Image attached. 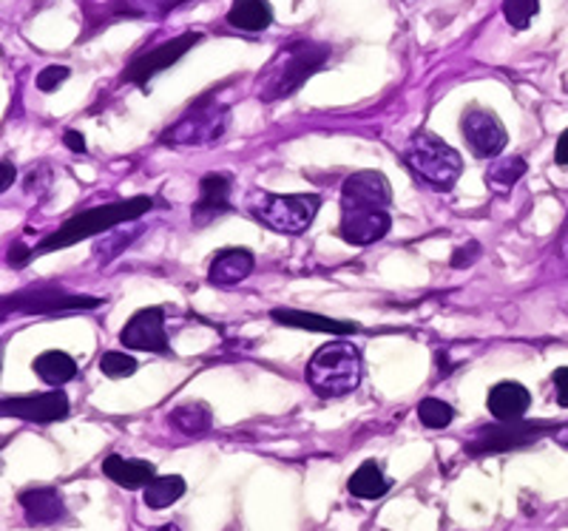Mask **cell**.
I'll return each instance as SVG.
<instances>
[{
  "label": "cell",
  "mask_w": 568,
  "mask_h": 531,
  "mask_svg": "<svg viewBox=\"0 0 568 531\" xmlns=\"http://www.w3.org/2000/svg\"><path fill=\"white\" fill-rule=\"evenodd\" d=\"M327 63H330V46L307 40V37H295V40L281 46L279 52L270 58V63L258 72L256 97L262 103L288 100Z\"/></svg>",
  "instance_id": "cell-1"
},
{
  "label": "cell",
  "mask_w": 568,
  "mask_h": 531,
  "mask_svg": "<svg viewBox=\"0 0 568 531\" xmlns=\"http://www.w3.org/2000/svg\"><path fill=\"white\" fill-rule=\"evenodd\" d=\"M151 207H154L151 197H131V200H117L109 202V205H97L89 207V211H80V214H74L72 219L63 222L54 233H49L43 242H37L35 248H31V258L43 256V253L63 251V248H72V244L83 242V239L103 237V233L119 228V225L142 219V214H148Z\"/></svg>",
  "instance_id": "cell-2"
},
{
  "label": "cell",
  "mask_w": 568,
  "mask_h": 531,
  "mask_svg": "<svg viewBox=\"0 0 568 531\" xmlns=\"http://www.w3.org/2000/svg\"><path fill=\"white\" fill-rule=\"evenodd\" d=\"M362 353L350 341H330L325 347H318L304 369L307 384L321 399H341L355 392L362 384Z\"/></svg>",
  "instance_id": "cell-3"
},
{
  "label": "cell",
  "mask_w": 568,
  "mask_h": 531,
  "mask_svg": "<svg viewBox=\"0 0 568 531\" xmlns=\"http://www.w3.org/2000/svg\"><path fill=\"white\" fill-rule=\"evenodd\" d=\"M404 163L415 177L438 188V191H450L452 185L458 182L460 170H464V160H460L458 151L432 131H418L409 137L404 148Z\"/></svg>",
  "instance_id": "cell-4"
},
{
  "label": "cell",
  "mask_w": 568,
  "mask_h": 531,
  "mask_svg": "<svg viewBox=\"0 0 568 531\" xmlns=\"http://www.w3.org/2000/svg\"><path fill=\"white\" fill-rule=\"evenodd\" d=\"M228 126H230V105L222 103L219 97H216V91H211V94L200 97L197 103L188 105V111H185L182 117H179L177 123L160 137V142L174 148L214 146L216 140L225 137Z\"/></svg>",
  "instance_id": "cell-5"
},
{
  "label": "cell",
  "mask_w": 568,
  "mask_h": 531,
  "mask_svg": "<svg viewBox=\"0 0 568 531\" xmlns=\"http://www.w3.org/2000/svg\"><path fill=\"white\" fill-rule=\"evenodd\" d=\"M321 200L316 193H256L248 202V214L256 222L267 225L270 230L288 233V237H299L304 230H311L316 222Z\"/></svg>",
  "instance_id": "cell-6"
},
{
  "label": "cell",
  "mask_w": 568,
  "mask_h": 531,
  "mask_svg": "<svg viewBox=\"0 0 568 531\" xmlns=\"http://www.w3.org/2000/svg\"><path fill=\"white\" fill-rule=\"evenodd\" d=\"M103 299L97 295L66 293L63 288L40 285V288H23L12 295H0V318L7 316H68L100 307Z\"/></svg>",
  "instance_id": "cell-7"
},
{
  "label": "cell",
  "mask_w": 568,
  "mask_h": 531,
  "mask_svg": "<svg viewBox=\"0 0 568 531\" xmlns=\"http://www.w3.org/2000/svg\"><path fill=\"white\" fill-rule=\"evenodd\" d=\"M560 423L554 421H497L489 427L475 429L472 438L464 443L466 455L472 458H487V455H501V452L526 450L538 443L540 438L554 435Z\"/></svg>",
  "instance_id": "cell-8"
},
{
  "label": "cell",
  "mask_w": 568,
  "mask_h": 531,
  "mask_svg": "<svg viewBox=\"0 0 568 531\" xmlns=\"http://www.w3.org/2000/svg\"><path fill=\"white\" fill-rule=\"evenodd\" d=\"M200 40H202L200 31H185V35H179V37H171V40H165V43H160V46H154V49H148V52L137 54V58L128 63V68L123 72L119 80L131 83V86H140V89L146 91L148 83L154 80L156 74L165 72V68H171L174 63H179V60L191 52L193 46L200 43Z\"/></svg>",
  "instance_id": "cell-9"
},
{
  "label": "cell",
  "mask_w": 568,
  "mask_h": 531,
  "mask_svg": "<svg viewBox=\"0 0 568 531\" xmlns=\"http://www.w3.org/2000/svg\"><path fill=\"white\" fill-rule=\"evenodd\" d=\"M68 415V399L63 390L31 392V395H7L0 399V418H21L29 423H54Z\"/></svg>",
  "instance_id": "cell-10"
},
{
  "label": "cell",
  "mask_w": 568,
  "mask_h": 531,
  "mask_svg": "<svg viewBox=\"0 0 568 531\" xmlns=\"http://www.w3.org/2000/svg\"><path fill=\"white\" fill-rule=\"evenodd\" d=\"M460 134H464L466 146L472 148V154L480 156V160H492L509 142V134H506L495 111L480 109V105H472V109L464 111Z\"/></svg>",
  "instance_id": "cell-11"
},
{
  "label": "cell",
  "mask_w": 568,
  "mask_h": 531,
  "mask_svg": "<svg viewBox=\"0 0 568 531\" xmlns=\"http://www.w3.org/2000/svg\"><path fill=\"white\" fill-rule=\"evenodd\" d=\"M392 188L381 170H358L341 185V211H387Z\"/></svg>",
  "instance_id": "cell-12"
},
{
  "label": "cell",
  "mask_w": 568,
  "mask_h": 531,
  "mask_svg": "<svg viewBox=\"0 0 568 531\" xmlns=\"http://www.w3.org/2000/svg\"><path fill=\"white\" fill-rule=\"evenodd\" d=\"M119 341L126 350H142V353L168 355V332H165V311L163 307H146L134 313L126 321Z\"/></svg>",
  "instance_id": "cell-13"
},
{
  "label": "cell",
  "mask_w": 568,
  "mask_h": 531,
  "mask_svg": "<svg viewBox=\"0 0 568 531\" xmlns=\"http://www.w3.org/2000/svg\"><path fill=\"white\" fill-rule=\"evenodd\" d=\"M230 191H233V177L219 170V174H205L200 179V197L191 207V222L197 228H205L222 214H228L230 207Z\"/></svg>",
  "instance_id": "cell-14"
},
{
  "label": "cell",
  "mask_w": 568,
  "mask_h": 531,
  "mask_svg": "<svg viewBox=\"0 0 568 531\" xmlns=\"http://www.w3.org/2000/svg\"><path fill=\"white\" fill-rule=\"evenodd\" d=\"M390 214H387V211H378V207L376 211H341V239L350 244H358V248L381 242V239L390 233Z\"/></svg>",
  "instance_id": "cell-15"
},
{
  "label": "cell",
  "mask_w": 568,
  "mask_h": 531,
  "mask_svg": "<svg viewBox=\"0 0 568 531\" xmlns=\"http://www.w3.org/2000/svg\"><path fill=\"white\" fill-rule=\"evenodd\" d=\"M17 503H21L23 517L29 526H52L66 517V501L52 486L23 489L17 495Z\"/></svg>",
  "instance_id": "cell-16"
},
{
  "label": "cell",
  "mask_w": 568,
  "mask_h": 531,
  "mask_svg": "<svg viewBox=\"0 0 568 531\" xmlns=\"http://www.w3.org/2000/svg\"><path fill=\"white\" fill-rule=\"evenodd\" d=\"M253 267H256V258H253L251 251L225 248V251H219L211 258L207 281L216 285V288H233V285H239V281H244L253 274Z\"/></svg>",
  "instance_id": "cell-17"
},
{
  "label": "cell",
  "mask_w": 568,
  "mask_h": 531,
  "mask_svg": "<svg viewBox=\"0 0 568 531\" xmlns=\"http://www.w3.org/2000/svg\"><path fill=\"white\" fill-rule=\"evenodd\" d=\"M529 404H532V395L517 381H501L487 395V406L495 421H523Z\"/></svg>",
  "instance_id": "cell-18"
},
{
  "label": "cell",
  "mask_w": 568,
  "mask_h": 531,
  "mask_svg": "<svg viewBox=\"0 0 568 531\" xmlns=\"http://www.w3.org/2000/svg\"><path fill=\"white\" fill-rule=\"evenodd\" d=\"M270 318H274L276 325L299 327V330L307 332H336V336L358 332V325H353V321H339V318H327L307 311H290V307H276V311H270Z\"/></svg>",
  "instance_id": "cell-19"
},
{
  "label": "cell",
  "mask_w": 568,
  "mask_h": 531,
  "mask_svg": "<svg viewBox=\"0 0 568 531\" xmlns=\"http://www.w3.org/2000/svg\"><path fill=\"white\" fill-rule=\"evenodd\" d=\"M103 475L123 489H146L156 478V466L148 460L109 455L103 460Z\"/></svg>",
  "instance_id": "cell-20"
},
{
  "label": "cell",
  "mask_w": 568,
  "mask_h": 531,
  "mask_svg": "<svg viewBox=\"0 0 568 531\" xmlns=\"http://www.w3.org/2000/svg\"><path fill=\"white\" fill-rule=\"evenodd\" d=\"M31 367H35L37 378L46 381L52 390H60V387L74 381V376H77V362L63 350H46V353L37 355Z\"/></svg>",
  "instance_id": "cell-21"
},
{
  "label": "cell",
  "mask_w": 568,
  "mask_h": 531,
  "mask_svg": "<svg viewBox=\"0 0 568 531\" xmlns=\"http://www.w3.org/2000/svg\"><path fill=\"white\" fill-rule=\"evenodd\" d=\"M228 23L239 31H265L274 23V9L267 0H233Z\"/></svg>",
  "instance_id": "cell-22"
},
{
  "label": "cell",
  "mask_w": 568,
  "mask_h": 531,
  "mask_svg": "<svg viewBox=\"0 0 568 531\" xmlns=\"http://www.w3.org/2000/svg\"><path fill=\"white\" fill-rule=\"evenodd\" d=\"M171 427L182 432L188 438H200L205 432H211L214 427V413H211V406L205 401H191V404L177 406L174 413L168 415Z\"/></svg>",
  "instance_id": "cell-23"
},
{
  "label": "cell",
  "mask_w": 568,
  "mask_h": 531,
  "mask_svg": "<svg viewBox=\"0 0 568 531\" xmlns=\"http://www.w3.org/2000/svg\"><path fill=\"white\" fill-rule=\"evenodd\" d=\"M350 495L358 497V501H378L390 492V480L384 478L381 466L376 460H367L353 472V478L348 480Z\"/></svg>",
  "instance_id": "cell-24"
},
{
  "label": "cell",
  "mask_w": 568,
  "mask_h": 531,
  "mask_svg": "<svg viewBox=\"0 0 568 531\" xmlns=\"http://www.w3.org/2000/svg\"><path fill=\"white\" fill-rule=\"evenodd\" d=\"M185 480L179 475H163V478H154L142 489V501H146L148 509H168L179 497L185 495Z\"/></svg>",
  "instance_id": "cell-25"
},
{
  "label": "cell",
  "mask_w": 568,
  "mask_h": 531,
  "mask_svg": "<svg viewBox=\"0 0 568 531\" xmlns=\"http://www.w3.org/2000/svg\"><path fill=\"white\" fill-rule=\"evenodd\" d=\"M523 174H526L523 160H520V156H509V160H501V163L489 168L487 185L492 188V191L506 193V191H512L517 182H520Z\"/></svg>",
  "instance_id": "cell-26"
},
{
  "label": "cell",
  "mask_w": 568,
  "mask_h": 531,
  "mask_svg": "<svg viewBox=\"0 0 568 531\" xmlns=\"http://www.w3.org/2000/svg\"><path fill=\"white\" fill-rule=\"evenodd\" d=\"M418 418L427 429H446L455 421V409L441 399H424L418 404Z\"/></svg>",
  "instance_id": "cell-27"
},
{
  "label": "cell",
  "mask_w": 568,
  "mask_h": 531,
  "mask_svg": "<svg viewBox=\"0 0 568 531\" xmlns=\"http://www.w3.org/2000/svg\"><path fill=\"white\" fill-rule=\"evenodd\" d=\"M538 12L540 0H503V17L517 31L529 29V23L538 17Z\"/></svg>",
  "instance_id": "cell-28"
},
{
  "label": "cell",
  "mask_w": 568,
  "mask_h": 531,
  "mask_svg": "<svg viewBox=\"0 0 568 531\" xmlns=\"http://www.w3.org/2000/svg\"><path fill=\"white\" fill-rule=\"evenodd\" d=\"M100 369H103L105 378H114V381H119V378H128L137 372V358L134 355H126V353H103V358H100Z\"/></svg>",
  "instance_id": "cell-29"
},
{
  "label": "cell",
  "mask_w": 568,
  "mask_h": 531,
  "mask_svg": "<svg viewBox=\"0 0 568 531\" xmlns=\"http://www.w3.org/2000/svg\"><path fill=\"white\" fill-rule=\"evenodd\" d=\"M68 74L72 72H68L66 66H46L43 72L37 74V89L46 91V94H49V91H58L60 86L68 80Z\"/></svg>",
  "instance_id": "cell-30"
},
{
  "label": "cell",
  "mask_w": 568,
  "mask_h": 531,
  "mask_svg": "<svg viewBox=\"0 0 568 531\" xmlns=\"http://www.w3.org/2000/svg\"><path fill=\"white\" fill-rule=\"evenodd\" d=\"M7 262H9V267L23 270V267L31 262V248L26 242H12V248H9V253H7Z\"/></svg>",
  "instance_id": "cell-31"
},
{
  "label": "cell",
  "mask_w": 568,
  "mask_h": 531,
  "mask_svg": "<svg viewBox=\"0 0 568 531\" xmlns=\"http://www.w3.org/2000/svg\"><path fill=\"white\" fill-rule=\"evenodd\" d=\"M478 256H480V244L466 242L464 248H458V251L452 253V267H458V270H464V267H472V262Z\"/></svg>",
  "instance_id": "cell-32"
},
{
  "label": "cell",
  "mask_w": 568,
  "mask_h": 531,
  "mask_svg": "<svg viewBox=\"0 0 568 531\" xmlns=\"http://www.w3.org/2000/svg\"><path fill=\"white\" fill-rule=\"evenodd\" d=\"M552 384H554V390H557V401H560V406H566L568 409V367L554 369Z\"/></svg>",
  "instance_id": "cell-33"
},
{
  "label": "cell",
  "mask_w": 568,
  "mask_h": 531,
  "mask_svg": "<svg viewBox=\"0 0 568 531\" xmlns=\"http://www.w3.org/2000/svg\"><path fill=\"white\" fill-rule=\"evenodd\" d=\"M17 179V168L15 163H9V160H0V193L9 191Z\"/></svg>",
  "instance_id": "cell-34"
},
{
  "label": "cell",
  "mask_w": 568,
  "mask_h": 531,
  "mask_svg": "<svg viewBox=\"0 0 568 531\" xmlns=\"http://www.w3.org/2000/svg\"><path fill=\"white\" fill-rule=\"evenodd\" d=\"M63 146H66L68 151H74V154H86V137H83L80 131H74V128H68V131L63 134Z\"/></svg>",
  "instance_id": "cell-35"
},
{
  "label": "cell",
  "mask_w": 568,
  "mask_h": 531,
  "mask_svg": "<svg viewBox=\"0 0 568 531\" xmlns=\"http://www.w3.org/2000/svg\"><path fill=\"white\" fill-rule=\"evenodd\" d=\"M554 163L568 165V128L560 134V140H557V148H554Z\"/></svg>",
  "instance_id": "cell-36"
},
{
  "label": "cell",
  "mask_w": 568,
  "mask_h": 531,
  "mask_svg": "<svg viewBox=\"0 0 568 531\" xmlns=\"http://www.w3.org/2000/svg\"><path fill=\"white\" fill-rule=\"evenodd\" d=\"M185 0H142V7H154L156 12H168V9L179 7Z\"/></svg>",
  "instance_id": "cell-37"
},
{
  "label": "cell",
  "mask_w": 568,
  "mask_h": 531,
  "mask_svg": "<svg viewBox=\"0 0 568 531\" xmlns=\"http://www.w3.org/2000/svg\"><path fill=\"white\" fill-rule=\"evenodd\" d=\"M554 441L568 450V423H560V427H557V432H554Z\"/></svg>",
  "instance_id": "cell-38"
},
{
  "label": "cell",
  "mask_w": 568,
  "mask_h": 531,
  "mask_svg": "<svg viewBox=\"0 0 568 531\" xmlns=\"http://www.w3.org/2000/svg\"><path fill=\"white\" fill-rule=\"evenodd\" d=\"M160 531H177V526H163V529Z\"/></svg>",
  "instance_id": "cell-39"
}]
</instances>
